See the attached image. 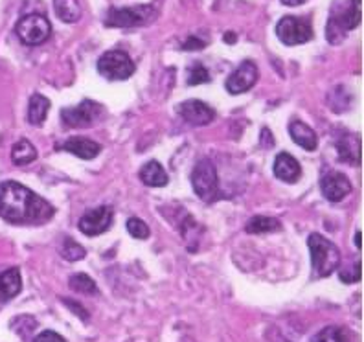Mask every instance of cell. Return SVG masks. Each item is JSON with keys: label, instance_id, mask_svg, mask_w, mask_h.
<instances>
[{"label": "cell", "instance_id": "cell-1", "mask_svg": "<svg viewBox=\"0 0 364 342\" xmlns=\"http://www.w3.org/2000/svg\"><path fill=\"white\" fill-rule=\"evenodd\" d=\"M55 208L17 181L0 183V218L11 225H45Z\"/></svg>", "mask_w": 364, "mask_h": 342}, {"label": "cell", "instance_id": "cell-2", "mask_svg": "<svg viewBox=\"0 0 364 342\" xmlns=\"http://www.w3.org/2000/svg\"><path fill=\"white\" fill-rule=\"evenodd\" d=\"M360 23V0H338L331 8L326 26L329 45H341L353 28Z\"/></svg>", "mask_w": 364, "mask_h": 342}, {"label": "cell", "instance_id": "cell-3", "mask_svg": "<svg viewBox=\"0 0 364 342\" xmlns=\"http://www.w3.org/2000/svg\"><path fill=\"white\" fill-rule=\"evenodd\" d=\"M309 250H311V263L313 272L316 278H328L333 274L341 265V250L335 243L328 240V237L320 236V234H311L309 240Z\"/></svg>", "mask_w": 364, "mask_h": 342}, {"label": "cell", "instance_id": "cell-4", "mask_svg": "<svg viewBox=\"0 0 364 342\" xmlns=\"http://www.w3.org/2000/svg\"><path fill=\"white\" fill-rule=\"evenodd\" d=\"M191 186L197 197L205 203H213L219 197V177L218 169L213 166L212 160L203 159L199 160L191 171Z\"/></svg>", "mask_w": 364, "mask_h": 342}, {"label": "cell", "instance_id": "cell-5", "mask_svg": "<svg viewBox=\"0 0 364 342\" xmlns=\"http://www.w3.org/2000/svg\"><path fill=\"white\" fill-rule=\"evenodd\" d=\"M156 11L149 4H138L131 8H111L105 17L109 28H136L151 23Z\"/></svg>", "mask_w": 364, "mask_h": 342}, {"label": "cell", "instance_id": "cell-6", "mask_svg": "<svg viewBox=\"0 0 364 342\" xmlns=\"http://www.w3.org/2000/svg\"><path fill=\"white\" fill-rule=\"evenodd\" d=\"M133 59L129 53L122 52V50H109L98 59V72L105 80L109 81H124L129 80L134 74Z\"/></svg>", "mask_w": 364, "mask_h": 342}, {"label": "cell", "instance_id": "cell-7", "mask_svg": "<svg viewBox=\"0 0 364 342\" xmlns=\"http://www.w3.org/2000/svg\"><path fill=\"white\" fill-rule=\"evenodd\" d=\"M18 39L23 41L24 45L28 46H37L46 43L52 33V24L48 18L41 14H30L24 15L15 26Z\"/></svg>", "mask_w": 364, "mask_h": 342}, {"label": "cell", "instance_id": "cell-8", "mask_svg": "<svg viewBox=\"0 0 364 342\" xmlns=\"http://www.w3.org/2000/svg\"><path fill=\"white\" fill-rule=\"evenodd\" d=\"M276 37L287 46L304 45L313 39V26L307 18L287 15L276 24Z\"/></svg>", "mask_w": 364, "mask_h": 342}, {"label": "cell", "instance_id": "cell-9", "mask_svg": "<svg viewBox=\"0 0 364 342\" xmlns=\"http://www.w3.org/2000/svg\"><path fill=\"white\" fill-rule=\"evenodd\" d=\"M103 107L92 100H83L72 109H63L61 122L67 127H92L102 118Z\"/></svg>", "mask_w": 364, "mask_h": 342}, {"label": "cell", "instance_id": "cell-10", "mask_svg": "<svg viewBox=\"0 0 364 342\" xmlns=\"http://www.w3.org/2000/svg\"><path fill=\"white\" fill-rule=\"evenodd\" d=\"M112 219H114V212H112L111 206H98V208L89 210L85 213L80 223H77V227H80L85 236L94 237L109 230V227L112 225Z\"/></svg>", "mask_w": 364, "mask_h": 342}, {"label": "cell", "instance_id": "cell-11", "mask_svg": "<svg viewBox=\"0 0 364 342\" xmlns=\"http://www.w3.org/2000/svg\"><path fill=\"white\" fill-rule=\"evenodd\" d=\"M256 81H258V67H256V63L243 61L228 76L225 87H227V90L230 94H243L252 89Z\"/></svg>", "mask_w": 364, "mask_h": 342}, {"label": "cell", "instance_id": "cell-12", "mask_svg": "<svg viewBox=\"0 0 364 342\" xmlns=\"http://www.w3.org/2000/svg\"><path fill=\"white\" fill-rule=\"evenodd\" d=\"M320 190L329 203H341L344 197L351 193V181L344 173L329 171L320 181Z\"/></svg>", "mask_w": 364, "mask_h": 342}, {"label": "cell", "instance_id": "cell-13", "mask_svg": "<svg viewBox=\"0 0 364 342\" xmlns=\"http://www.w3.org/2000/svg\"><path fill=\"white\" fill-rule=\"evenodd\" d=\"M178 114L182 116V120L188 122V124L200 127V125L212 124L213 118H215V111L212 107L205 102H199V100H188V102H182L178 105Z\"/></svg>", "mask_w": 364, "mask_h": 342}, {"label": "cell", "instance_id": "cell-14", "mask_svg": "<svg viewBox=\"0 0 364 342\" xmlns=\"http://www.w3.org/2000/svg\"><path fill=\"white\" fill-rule=\"evenodd\" d=\"M59 149H65V151L72 153V155H76L77 159L83 160H92L100 155L102 151V146L98 142H94L90 138L85 137H72L68 140H65Z\"/></svg>", "mask_w": 364, "mask_h": 342}, {"label": "cell", "instance_id": "cell-15", "mask_svg": "<svg viewBox=\"0 0 364 342\" xmlns=\"http://www.w3.org/2000/svg\"><path fill=\"white\" fill-rule=\"evenodd\" d=\"M274 175L280 181H284V183L294 184L302 177V168H300V164H298V160L294 156L282 151L274 160Z\"/></svg>", "mask_w": 364, "mask_h": 342}, {"label": "cell", "instance_id": "cell-16", "mask_svg": "<svg viewBox=\"0 0 364 342\" xmlns=\"http://www.w3.org/2000/svg\"><path fill=\"white\" fill-rule=\"evenodd\" d=\"M21 291H23V278H21V271L17 267L0 272V304L9 302Z\"/></svg>", "mask_w": 364, "mask_h": 342}, {"label": "cell", "instance_id": "cell-17", "mask_svg": "<svg viewBox=\"0 0 364 342\" xmlns=\"http://www.w3.org/2000/svg\"><path fill=\"white\" fill-rule=\"evenodd\" d=\"M289 134H291V138H293L294 142L300 147H304L306 151H315L316 146H318L315 131L300 120H294L289 124Z\"/></svg>", "mask_w": 364, "mask_h": 342}, {"label": "cell", "instance_id": "cell-18", "mask_svg": "<svg viewBox=\"0 0 364 342\" xmlns=\"http://www.w3.org/2000/svg\"><path fill=\"white\" fill-rule=\"evenodd\" d=\"M140 181H142L146 186L151 188H162L168 184V173L166 169L162 168V164H159L156 160H149L147 164L142 166L140 169Z\"/></svg>", "mask_w": 364, "mask_h": 342}, {"label": "cell", "instance_id": "cell-19", "mask_svg": "<svg viewBox=\"0 0 364 342\" xmlns=\"http://www.w3.org/2000/svg\"><path fill=\"white\" fill-rule=\"evenodd\" d=\"M50 111V100L43 94H33L30 98V103H28V122L31 125H39L45 124L46 116H48Z\"/></svg>", "mask_w": 364, "mask_h": 342}, {"label": "cell", "instance_id": "cell-20", "mask_svg": "<svg viewBox=\"0 0 364 342\" xmlns=\"http://www.w3.org/2000/svg\"><path fill=\"white\" fill-rule=\"evenodd\" d=\"M338 155H341L342 162L348 164H359L360 160V140L359 137H344L337 142Z\"/></svg>", "mask_w": 364, "mask_h": 342}, {"label": "cell", "instance_id": "cell-21", "mask_svg": "<svg viewBox=\"0 0 364 342\" xmlns=\"http://www.w3.org/2000/svg\"><path fill=\"white\" fill-rule=\"evenodd\" d=\"M53 9L63 23L74 24L81 18V6L77 0H53Z\"/></svg>", "mask_w": 364, "mask_h": 342}, {"label": "cell", "instance_id": "cell-22", "mask_svg": "<svg viewBox=\"0 0 364 342\" xmlns=\"http://www.w3.org/2000/svg\"><path fill=\"white\" fill-rule=\"evenodd\" d=\"M276 230H282V223L276 218H267V215H256L245 225L247 234H267Z\"/></svg>", "mask_w": 364, "mask_h": 342}, {"label": "cell", "instance_id": "cell-23", "mask_svg": "<svg viewBox=\"0 0 364 342\" xmlns=\"http://www.w3.org/2000/svg\"><path fill=\"white\" fill-rule=\"evenodd\" d=\"M11 160L14 164L17 166H28L31 164L33 160H37V149L33 147V144L30 140H18L17 144L11 149Z\"/></svg>", "mask_w": 364, "mask_h": 342}, {"label": "cell", "instance_id": "cell-24", "mask_svg": "<svg viewBox=\"0 0 364 342\" xmlns=\"http://www.w3.org/2000/svg\"><path fill=\"white\" fill-rule=\"evenodd\" d=\"M68 285H70L72 291H76L80 294H98V285H96V282L89 274H85V272H77V274L70 276Z\"/></svg>", "mask_w": 364, "mask_h": 342}, {"label": "cell", "instance_id": "cell-25", "mask_svg": "<svg viewBox=\"0 0 364 342\" xmlns=\"http://www.w3.org/2000/svg\"><path fill=\"white\" fill-rule=\"evenodd\" d=\"M311 342H348L346 331L337 326H328L311 338Z\"/></svg>", "mask_w": 364, "mask_h": 342}, {"label": "cell", "instance_id": "cell-26", "mask_svg": "<svg viewBox=\"0 0 364 342\" xmlns=\"http://www.w3.org/2000/svg\"><path fill=\"white\" fill-rule=\"evenodd\" d=\"M61 256L67 262H80V260H83L85 256H87V250H85V247H81L77 241L74 240H65L63 241V247H61Z\"/></svg>", "mask_w": 364, "mask_h": 342}, {"label": "cell", "instance_id": "cell-27", "mask_svg": "<svg viewBox=\"0 0 364 342\" xmlns=\"http://www.w3.org/2000/svg\"><path fill=\"white\" fill-rule=\"evenodd\" d=\"M11 328H14L15 331H17V333L21 335L23 338H28L31 333H33V329L37 328V322L33 316L21 315V316H17L14 322H11Z\"/></svg>", "mask_w": 364, "mask_h": 342}, {"label": "cell", "instance_id": "cell-28", "mask_svg": "<svg viewBox=\"0 0 364 342\" xmlns=\"http://www.w3.org/2000/svg\"><path fill=\"white\" fill-rule=\"evenodd\" d=\"M208 81H210V72L206 70L205 65L193 63V65L188 68V85H200V83H208Z\"/></svg>", "mask_w": 364, "mask_h": 342}, {"label": "cell", "instance_id": "cell-29", "mask_svg": "<svg viewBox=\"0 0 364 342\" xmlns=\"http://www.w3.org/2000/svg\"><path fill=\"white\" fill-rule=\"evenodd\" d=\"M127 232H129L133 237H136V240H147L149 234H151V230L147 227V223H144L142 219L138 218L127 219Z\"/></svg>", "mask_w": 364, "mask_h": 342}, {"label": "cell", "instance_id": "cell-30", "mask_svg": "<svg viewBox=\"0 0 364 342\" xmlns=\"http://www.w3.org/2000/svg\"><path fill=\"white\" fill-rule=\"evenodd\" d=\"M341 280L344 282V284H355V282L360 280V262H355V265H353V271H350V269H344V271L341 272Z\"/></svg>", "mask_w": 364, "mask_h": 342}, {"label": "cell", "instance_id": "cell-31", "mask_svg": "<svg viewBox=\"0 0 364 342\" xmlns=\"http://www.w3.org/2000/svg\"><path fill=\"white\" fill-rule=\"evenodd\" d=\"M31 342H67V341H65L59 333H55V331L46 329V331H41L39 335H36Z\"/></svg>", "mask_w": 364, "mask_h": 342}, {"label": "cell", "instance_id": "cell-32", "mask_svg": "<svg viewBox=\"0 0 364 342\" xmlns=\"http://www.w3.org/2000/svg\"><path fill=\"white\" fill-rule=\"evenodd\" d=\"M206 46V41L199 39L196 36H190L184 43H182V50H188V52H193V50H200Z\"/></svg>", "mask_w": 364, "mask_h": 342}, {"label": "cell", "instance_id": "cell-33", "mask_svg": "<svg viewBox=\"0 0 364 342\" xmlns=\"http://www.w3.org/2000/svg\"><path fill=\"white\" fill-rule=\"evenodd\" d=\"M63 302H65V306H67L68 309H72V311L76 313V315L80 316L81 320H87V319H89V313L85 311L83 307H81L80 304L76 302V300H68V298H63Z\"/></svg>", "mask_w": 364, "mask_h": 342}, {"label": "cell", "instance_id": "cell-34", "mask_svg": "<svg viewBox=\"0 0 364 342\" xmlns=\"http://www.w3.org/2000/svg\"><path fill=\"white\" fill-rule=\"evenodd\" d=\"M259 144H262V147H265V149H271V147L274 146V137H272L269 127H263L262 133H259Z\"/></svg>", "mask_w": 364, "mask_h": 342}, {"label": "cell", "instance_id": "cell-35", "mask_svg": "<svg viewBox=\"0 0 364 342\" xmlns=\"http://www.w3.org/2000/svg\"><path fill=\"white\" fill-rule=\"evenodd\" d=\"M304 2H307V0H282V4L291 6V8H294V6H302Z\"/></svg>", "mask_w": 364, "mask_h": 342}, {"label": "cell", "instance_id": "cell-36", "mask_svg": "<svg viewBox=\"0 0 364 342\" xmlns=\"http://www.w3.org/2000/svg\"><path fill=\"white\" fill-rule=\"evenodd\" d=\"M225 41H227V43H235V33H232V31L225 33Z\"/></svg>", "mask_w": 364, "mask_h": 342}, {"label": "cell", "instance_id": "cell-37", "mask_svg": "<svg viewBox=\"0 0 364 342\" xmlns=\"http://www.w3.org/2000/svg\"><path fill=\"white\" fill-rule=\"evenodd\" d=\"M360 245H363V243H360V232H357V234H355V247H357V249H360Z\"/></svg>", "mask_w": 364, "mask_h": 342}]
</instances>
